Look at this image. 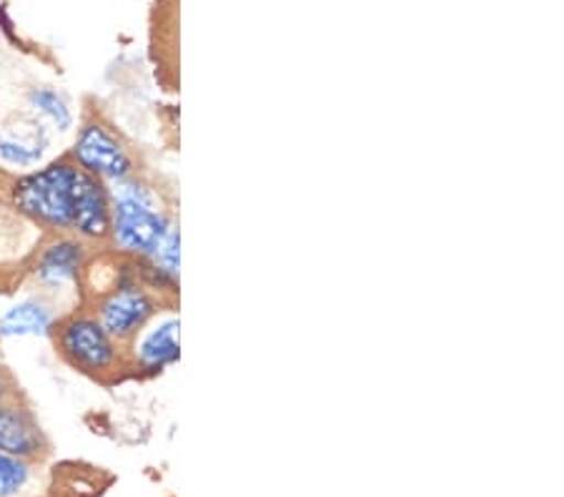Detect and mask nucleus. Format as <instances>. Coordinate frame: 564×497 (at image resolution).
I'll list each match as a JSON object with an SVG mask.
<instances>
[{"mask_svg": "<svg viewBox=\"0 0 564 497\" xmlns=\"http://www.w3.org/2000/svg\"><path fill=\"white\" fill-rule=\"evenodd\" d=\"M88 174L66 156L8 179L6 202L45 234H73Z\"/></svg>", "mask_w": 564, "mask_h": 497, "instance_id": "1", "label": "nucleus"}, {"mask_svg": "<svg viewBox=\"0 0 564 497\" xmlns=\"http://www.w3.org/2000/svg\"><path fill=\"white\" fill-rule=\"evenodd\" d=\"M176 224L159 188L141 174L111 186V234L106 249L131 259H151Z\"/></svg>", "mask_w": 564, "mask_h": 497, "instance_id": "2", "label": "nucleus"}, {"mask_svg": "<svg viewBox=\"0 0 564 497\" xmlns=\"http://www.w3.org/2000/svg\"><path fill=\"white\" fill-rule=\"evenodd\" d=\"M53 345L61 359L76 372L111 382L129 372L126 347L113 339L90 310H68L53 329Z\"/></svg>", "mask_w": 564, "mask_h": 497, "instance_id": "3", "label": "nucleus"}, {"mask_svg": "<svg viewBox=\"0 0 564 497\" xmlns=\"http://www.w3.org/2000/svg\"><path fill=\"white\" fill-rule=\"evenodd\" d=\"M88 310L96 314V320L104 324L108 334L126 347L139 337L145 324L156 320L161 312L176 310V304L166 302L163 296L141 284L139 264H135L133 277L123 279L116 287L106 289L104 294L94 296L88 302Z\"/></svg>", "mask_w": 564, "mask_h": 497, "instance_id": "4", "label": "nucleus"}, {"mask_svg": "<svg viewBox=\"0 0 564 497\" xmlns=\"http://www.w3.org/2000/svg\"><path fill=\"white\" fill-rule=\"evenodd\" d=\"M68 159L108 186L139 176V156L131 143L101 116H90L78 126Z\"/></svg>", "mask_w": 564, "mask_h": 497, "instance_id": "5", "label": "nucleus"}, {"mask_svg": "<svg viewBox=\"0 0 564 497\" xmlns=\"http://www.w3.org/2000/svg\"><path fill=\"white\" fill-rule=\"evenodd\" d=\"M90 257H94V247H88L84 239L73 234H45L29 267L39 294L48 296L58 306L63 304V296L84 294L80 284H84Z\"/></svg>", "mask_w": 564, "mask_h": 497, "instance_id": "6", "label": "nucleus"}, {"mask_svg": "<svg viewBox=\"0 0 564 497\" xmlns=\"http://www.w3.org/2000/svg\"><path fill=\"white\" fill-rule=\"evenodd\" d=\"M53 131L31 111H15L0 123V169L18 176L45 164Z\"/></svg>", "mask_w": 564, "mask_h": 497, "instance_id": "7", "label": "nucleus"}, {"mask_svg": "<svg viewBox=\"0 0 564 497\" xmlns=\"http://www.w3.org/2000/svg\"><path fill=\"white\" fill-rule=\"evenodd\" d=\"M129 372L141 377L161 375L181 359V320L174 310L161 312L145 324L131 345H126Z\"/></svg>", "mask_w": 564, "mask_h": 497, "instance_id": "8", "label": "nucleus"}, {"mask_svg": "<svg viewBox=\"0 0 564 497\" xmlns=\"http://www.w3.org/2000/svg\"><path fill=\"white\" fill-rule=\"evenodd\" d=\"M61 306L43 294H31L0 314V339L53 337L61 320Z\"/></svg>", "mask_w": 564, "mask_h": 497, "instance_id": "9", "label": "nucleus"}, {"mask_svg": "<svg viewBox=\"0 0 564 497\" xmlns=\"http://www.w3.org/2000/svg\"><path fill=\"white\" fill-rule=\"evenodd\" d=\"M48 447L39 420L33 418L29 407L15 397L0 402V452H11L23 460L39 457Z\"/></svg>", "mask_w": 564, "mask_h": 497, "instance_id": "10", "label": "nucleus"}, {"mask_svg": "<svg viewBox=\"0 0 564 497\" xmlns=\"http://www.w3.org/2000/svg\"><path fill=\"white\" fill-rule=\"evenodd\" d=\"M25 101H29L25 111L41 119L53 133H68L76 126V114H73L68 98L58 94L56 88L35 86L25 94Z\"/></svg>", "mask_w": 564, "mask_h": 497, "instance_id": "11", "label": "nucleus"}, {"mask_svg": "<svg viewBox=\"0 0 564 497\" xmlns=\"http://www.w3.org/2000/svg\"><path fill=\"white\" fill-rule=\"evenodd\" d=\"M31 483V463L29 460L0 452V497H15Z\"/></svg>", "mask_w": 564, "mask_h": 497, "instance_id": "12", "label": "nucleus"}, {"mask_svg": "<svg viewBox=\"0 0 564 497\" xmlns=\"http://www.w3.org/2000/svg\"><path fill=\"white\" fill-rule=\"evenodd\" d=\"M149 261L151 264H156L161 271H166L169 277L178 279V269H181V229H178V224L166 234V239L161 241L156 255H153Z\"/></svg>", "mask_w": 564, "mask_h": 497, "instance_id": "13", "label": "nucleus"}, {"mask_svg": "<svg viewBox=\"0 0 564 497\" xmlns=\"http://www.w3.org/2000/svg\"><path fill=\"white\" fill-rule=\"evenodd\" d=\"M8 397H15V385H13L11 375L0 367V402L8 400Z\"/></svg>", "mask_w": 564, "mask_h": 497, "instance_id": "14", "label": "nucleus"}]
</instances>
